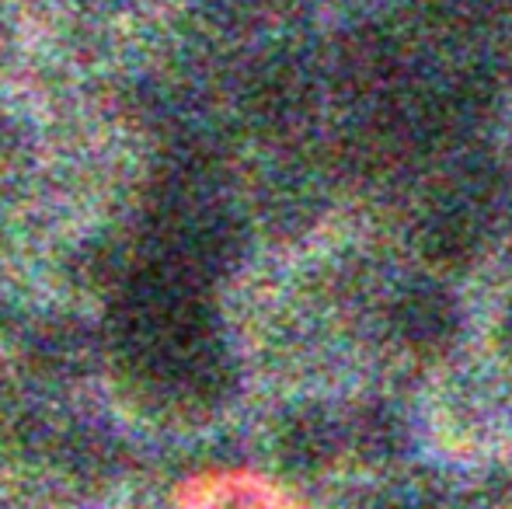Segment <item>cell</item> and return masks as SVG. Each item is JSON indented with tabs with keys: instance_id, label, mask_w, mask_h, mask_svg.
I'll return each instance as SVG.
<instances>
[]
</instances>
